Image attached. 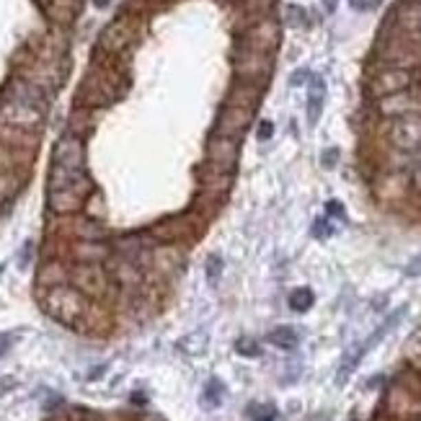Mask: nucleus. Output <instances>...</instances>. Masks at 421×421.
<instances>
[{"instance_id": "nucleus-24", "label": "nucleus", "mask_w": 421, "mask_h": 421, "mask_svg": "<svg viewBox=\"0 0 421 421\" xmlns=\"http://www.w3.org/2000/svg\"><path fill=\"white\" fill-rule=\"evenodd\" d=\"M238 352L246 354V357H256V354H259V347H256V341H251V338H241V341H238Z\"/></svg>"}, {"instance_id": "nucleus-10", "label": "nucleus", "mask_w": 421, "mask_h": 421, "mask_svg": "<svg viewBox=\"0 0 421 421\" xmlns=\"http://www.w3.org/2000/svg\"><path fill=\"white\" fill-rule=\"evenodd\" d=\"M60 285H70V263L63 259H44L42 266L36 269V287L52 290Z\"/></svg>"}, {"instance_id": "nucleus-31", "label": "nucleus", "mask_w": 421, "mask_h": 421, "mask_svg": "<svg viewBox=\"0 0 421 421\" xmlns=\"http://www.w3.org/2000/svg\"><path fill=\"white\" fill-rule=\"evenodd\" d=\"M13 385H16V380H0V393H3V390H8V388H13Z\"/></svg>"}, {"instance_id": "nucleus-20", "label": "nucleus", "mask_w": 421, "mask_h": 421, "mask_svg": "<svg viewBox=\"0 0 421 421\" xmlns=\"http://www.w3.org/2000/svg\"><path fill=\"white\" fill-rule=\"evenodd\" d=\"M310 305H313V292L310 290H295L292 295H290V307L292 310H297V313H305V310H310Z\"/></svg>"}, {"instance_id": "nucleus-33", "label": "nucleus", "mask_w": 421, "mask_h": 421, "mask_svg": "<svg viewBox=\"0 0 421 421\" xmlns=\"http://www.w3.org/2000/svg\"><path fill=\"white\" fill-rule=\"evenodd\" d=\"M94 3H96V8H106L111 0H94Z\"/></svg>"}, {"instance_id": "nucleus-26", "label": "nucleus", "mask_w": 421, "mask_h": 421, "mask_svg": "<svg viewBox=\"0 0 421 421\" xmlns=\"http://www.w3.org/2000/svg\"><path fill=\"white\" fill-rule=\"evenodd\" d=\"M287 13H292V16H287V21L295 23V26H303V21H305V16H303V11H300V8H295V6H290V11H287Z\"/></svg>"}, {"instance_id": "nucleus-28", "label": "nucleus", "mask_w": 421, "mask_h": 421, "mask_svg": "<svg viewBox=\"0 0 421 421\" xmlns=\"http://www.w3.org/2000/svg\"><path fill=\"white\" fill-rule=\"evenodd\" d=\"M336 158H338V150H326V153H323V166H326V169H334V166H336Z\"/></svg>"}, {"instance_id": "nucleus-18", "label": "nucleus", "mask_w": 421, "mask_h": 421, "mask_svg": "<svg viewBox=\"0 0 421 421\" xmlns=\"http://www.w3.org/2000/svg\"><path fill=\"white\" fill-rule=\"evenodd\" d=\"M269 344L279 349H295L297 347V331L290 326H282V328H274L269 334Z\"/></svg>"}, {"instance_id": "nucleus-32", "label": "nucleus", "mask_w": 421, "mask_h": 421, "mask_svg": "<svg viewBox=\"0 0 421 421\" xmlns=\"http://www.w3.org/2000/svg\"><path fill=\"white\" fill-rule=\"evenodd\" d=\"M140 421H166L163 416H155V413H148V416H142Z\"/></svg>"}, {"instance_id": "nucleus-21", "label": "nucleus", "mask_w": 421, "mask_h": 421, "mask_svg": "<svg viewBox=\"0 0 421 421\" xmlns=\"http://www.w3.org/2000/svg\"><path fill=\"white\" fill-rule=\"evenodd\" d=\"M248 416H251V421H274L277 419V409L272 403H251Z\"/></svg>"}, {"instance_id": "nucleus-8", "label": "nucleus", "mask_w": 421, "mask_h": 421, "mask_svg": "<svg viewBox=\"0 0 421 421\" xmlns=\"http://www.w3.org/2000/svg\"><path fill=\"white\" fill-rule=\"evenodd\" d=\"M390 142L398 150L421 148V116L419 114L398 116L393 129H390Z\"/></svg>"}, {"instance_id": "nucleus-12", "label": "nucleus", "mask_w": 421, "mask_h": 421, "mask_svg": "<svg viewBox=\"0 0 421 421\" xmlns=\"http://www.w3.org/2000/svg\"><path fill=\"white\" fill-rule=\"evenodd\" d=\"M0 145L11 150H21V153H36L39 148V137L32 129H19V127L0 125Z\"/></svg>"}, {"instance_id": "nucleus-27", "label": "nucleus", "mask_w": 421, "mask_h": 421, "mask_svg": "<svg viewBox=\"0 0 421 421\" xmlns=\"http://www.w3.org/2000/svg\"><path fill=\"white\" fill-rule=\"evenodd\" d=\"M272 135H274L272 122H261V125H259V140H269Z\"/></svg>"}, {"instance_id": "nucleus-2", "label": "nucleus", "mask_w": 421, "mask_h": 421, "mask_svg": "<svg viewBox=\"0 0 421 421\" xmlns=\"http://www.w3.org/2000/svg\"><path fill=\"white\" fill-rule=\"evenodd\" d=\"M70 285L83 292L88 300L104 303L111 295V277L101 263H70Z\"/></svg>"}, {"instance_id": "nucleus-15", "label": "nucleus", "mask_w": 421, "mask_h": 421, "mask_svg": "<svg viewBox=\"0 0 421 421\" xmlns=\"http://www.w3.org/2000/svg\"><path fill=\"white\" fill-rule=\"evenodd\" d=\"M409 75L406 73H385L378 78V83H375V94L380 96H393L396 91H400V88H406L409 85Z\"/></svg>"}, {"instance_id": "nucleus-22", "label": "nucleus", "mask_w": 421, "mask_h": 421, "mask_svg": "<svg viewBox=\"0 0 421 421\" xmlns=\"http://www.w3.org/2000/svg\"><path fill=\"white\" fill-rule=\"evenodd\" d=\"M222 393H225V388H222L220 380H210V382H207V388H204V403H207L210 409L220 406V403H222Z\"/></svg>"}, {"instance_id": "nucleus-3", "label": "nucleus", "mask_w": 421, "mask_h": 421, "mask_svg": "<svg viewBox=\"0 0 421 421\" xmlns=\"http://www.w3.org/2000/svg\"><path fill=\"white\" fill-rule=\"evenodd\" d=\"M94 181L83 173L78 181L67 184L63 189H47V207L52 215H78L85 210V202L94 194Z\"/></svg>"}, {"instance_id": "nucleus-6", "label": "nucleus", "mask_w": 421, "mask_h": 421, "mask_svg": "<svg viewBox=\"0 0 421 421\" xmlns=\"http://www.w3.org/2000/svg\"><path fill=\"white\" fill-rule=\"evenodd\" d=\"M52 166L70 171H85V145L80 137L65 132L52 148Z\"/></svg>"}, {"instance_id": "nucleus-23", "label": "nucleus", "mask_w": 421, "mask_h": 421, "mask_svg": "<svg viewBox=\"0 0 421 421\" xmlns=\"http://www.w3.org/2000/svg\"><path fill=\"white\" fill-rule=\"evenodd\" d=\"M400 21H403V26H409V29H419V32H421V6L403 11Z\"/></svg>"}, {"instance_id": "nucleus-4", "label": "nucleus", "mask_w": 421, "mask_h": 421, "mask_svg": "<svg viewBox=\"0 0 421 421\" xmlns=\"http://www.w3.org/2000/svg\"><path fill=\"white\" fill-rule=\"evenodd\" d=\"M44 122V111L34 109V106L23 104L19 98H6L0 104V125H8V127H19V129H32L36 132Z\"/></svg>"}, {"instance_id": "nucleus-13", "label": "nucleus", "mask_w": 421, "mask_h": 421, "mask_svg": "<svg viewBox=\"0 0 421 421\" xmlns=\"http://www.w3.org/2000/svg\"><path fill=\"white\" fill-rule=\"evenodd\" d=\"M323 101H326V83L321 78H313L310 94H307V122H310V127L318 125L321 111H323Z\"/></svg>"}, {"instance_id": "nucleus-25", "label": "nucleus", "mask_w": 421, "mask_h": 421, "mask_svg": "<svg viewBox=\"0 0 421 421\" xmlns=\"http://www.w3.org/2000/svg\"><path fill=\"white\" fill-rule=\"evenodd\" d=\"M222 272V261L217 256H210V261H207V274H210V279H217V274Z\"/></svg>"}, {"instance_id": "nucleus-9", "label": "nucleus", "mask_w": 421, "mask_h": 421, "mask_svg": "<svg viewBox=\"0 0 421 421\" xmlns=\"http://www.w3.org/2000/svg\"><path fill=\"white\" fill-rule=\"evenodd\" d=\"M251 125V109L248 106H228L222 111L220 122H217V135L230 137V140H241L243 132Z\"/></svg>"}, {"instance_id": "nucleus-7", "label": "nucleus", "mask_w": 421, "mask_h": 421, "mask_svg": "<svg viewBox=\"0 0 421 421\" xmlns=\"http://www.w3.org/2000/svg\"><path fill=\"white\" fill-rule=\"evenodd\" d=\"M197 230V222L191 215H184V217H169V220H160L158 225L150 228V235L158 243H179L191 238Z\"/></svg>"}, {"instance_id": "nucleus-5", "label": "nucleus", "mask_w": 421, "mask_h": 421, "mask_svg": "<svg viewBox=\"0 0 421 421\" xmlns=\"http://www.w3.org/2000/svg\"><path fill=\"white\" fill-rule=\"evenodd\" d=\"M238 140H230V137H220L215 135L207 142V166L220 173H233L235 166H238Z\"/></svg>"}, {"instance_id": "nucleus-1", "label": "nucleus", "mask_w": 421, "mask_h": 421, "mask_svg": "<svg viewBox=\"0 0 421 421\" xmlns=\"http://www.w3.org/2000/svg\"><path fill=\"white\" fill-rule=\"evenodd\" d=\"M39 303H42L44 313L54 321H60L63 326H78L80 318L91 305V300L78 292L73 285H60L52 290H39Z\"/></svg>"}, {"instance_id": "nucleus-17", "label": "nucleus", "mask_w": 421, "mask_h": 421, "mask_svg": "<svg viewBox=\"0 0 421 421\" xmlns=\"http://www.w3.org/2000/svg\"><path fill=\"white\" fill-rule=\"evenodd\" d=\"M21 189H23L21 171H6V173H0V202L13 199Z\"/></svg>"}, {"instance_id": "nucleus-16", "label": "nucleus", "mask_w": 421, "mask_h": 421, "mask_svg": "<svg viewBox=\"0 0 421 421\" xmlns=\"http://www.w3.org/2000/svg\"><path fill=\"white\" fill-rule=\"evenodd\" d=\"M127 39H129V34L125 32V21H116L104 32V36H101V47H104V50H111V52H116V50H122V47H125Z\"/></svg>"}, {"instance_id": "nucleus-30", "label": "nucleus", "mask_w": 421, "mask_h": 421, "mask_svg": "<svg viewBox=\"0 0 421 421\" xmlns=\"http://www.w3.org/2000/svg\"><path fill=\"white\" fill-rule=\"evenodd\" d=\"M413 186L421 191V166H416V171H413Z\"/></svg>"}, {"instance_id": "nucleus-19", "label": "nucleus", "mask_w": 421, "mask_h": 421, "mask_svg": "<svg viewBox=\"0 0 421 421\" xmlns=\"http://www.w3.org/2000/svg\"><path fill=\"white\" fill-rule=\"evenodd\" d=\"M179 349L181 352H186V354H204V349H207V336H204V334H191V336L181 338Z\"/></svg>"}, {"instance_id": "nucleus-14", "label": "nucleus", "mask_w": 421, "mask_h": 421, "mask_svg": "<svg viewBox=\"0 0 421 421\" xmlns=\"http://www.w3.org/2000/svg\"><path fill=\"white\" fill-rule=\"evenodd\" d=\"M34 153H21V150H11L0 145V173L6 171H21L26 163H32Z\"/></svg>"}, {"instance_id": "nucleus-11", "label": "nucleus", "mask_w": 421, "mask_h": 421, "mask_svg": "<svg viewBox=\"0 0 421 421\" xmlns=\"http://www.w3.org/2000/svg\"><path fill=\"white\" fill-rule=\"evenodd\" d=\"M111 256L106 241H70V259L75 263H104Z\"/></svg>"}, {"instance_id": "nucleus-29", "label": "nucleus", "mask_w": 421, "mask_h": 421, "mask_svg": "<svg viewBox=\"0 0 421 421\" xmlns=\"http://www.w3.org/2000/svg\"><path fill=\"white\" fill-rule=\"evenodd\" d=\"M380 0H352V6L359 8V11H365V8H375Z\"/></svg>"}]
</instances>
